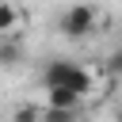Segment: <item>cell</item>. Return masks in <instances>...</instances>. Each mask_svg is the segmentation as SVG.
<instances>
[{"label": "cell", "mask_w": 122, "mask_h": 122, "mask_svg": "<svg viewBox=\"0 0 122 122\" xmlns=\"http://www.w3.org/2000/svg\"><path fill=\"white\" fill-rule=\"evenodd\" d=\"M38 122H76V111L72 107H50L46 103V111H42Z\"/></svg>", "instance_id": "obj_5"}, {"label": "cell", "mask_w": 122, "mask_h": 122, "mask_svg": "<svg viewBox=\"0 0 122 122\" xmlns=\"http://www.w3.org/2000/svg\"><path fill=\"white\" fill-rule=\"evenodd\" d=\"M15 23H19V11H15L8 0H0V34H11Z\"/></svg>", "instance_id": "obj_6"}, {"label": "cell", "mask_w": 122, "mask_h": 122, "mask_svg": "<svg viewBox=\"0 0 122 122\" xmlns=\"http://www.w3.org/2000/svg\"><path fill=\"white\" fill-rule=\"evenodd\" d=\"M114 122H122V103H118V111H114Z\"/></svg>", "instance_id": "obj_9"}, {"label": "cell", "mask_w": 122, "mask_h": 122, "mask_svg": "<svg viewBox=\"0 0 122 122\" xmlns=\"http://www.w3.org/2000/svg\"><path fill=\"white\" fill-rule=\"evenodd\" d=\"M95 23H99V11H95V4H69L65 11H61V19H57V30L65 34V38H88L92 30H95Z\"/></svg>", "instance_id": "obj_2"}, {"label": "cell", "mask_w": 122, "mask_h": 122, "mask_svg": "<svg viewBox=\"0 0 122 122\" xmlns=\"http://www.w3.org/2000/svg\"><path fill=\"white\" fill-rule=\"evenodd\" d=\"M42 118V111L34 107V103H19L15 111H11V122H38Z\"/></svg>", "instance_id": "obj_7"}, {"label": "cell", "mask_w": 122, "mask_h": 122, "mask_svg": "<svg viewBox=\"0 0 122 122\" xmlns=\"http://www.w3.org/2000/svg\"><path fill=\"white\" fill-rule=\"evenodd\" d=\"M42 84H46V88H69L72 95L84 99V95L95 88V76H92L88 69H80L76 61H65V57H61V61H50V65L42 69Z\"/></svg>", "instance_id": "obj_1"}, {"label": "cell", "mask_w": 122, "mask_h": 122, "mask_svg": "<svg viewBox=\"0 0 122 122\" xmlns=\"http://www.w3.org/2000/svg\"><path fill=\"white\" fill-rule=\"evenodd\" d=\"M46 103H50V107H72V111H76L80 95H72L69 88H46Z\"/></svg>", "instance_id": "obj_4"}, {"label": "cell", "mask_w": 122, "mask_h": 122, "mask_svg": "<svg viewBox=\"0 0 122 122\" xmlns=\"http://www.w3.org/2000/svg\"><path fill=\"white\" fill-rule=\"evenodd\" d=\"M107 69H111V72H122V50H114V53L107 57Z\"/></svg>", "instance_id": "obj_8"}, {"label": "cell", "mask_w": 122, "mask_h": 122, "mask_svg": "<svg viewBox=\"0 0 122 122\" xmlns=\"http://www.w3.org/2000/svg\"><path fill=\"white\" fill-rule=\"evenodd\" d=\"M19 61H23V46H19L11 34H0V65H4V69H15Z\"/></svg>", "instance_id": "obj_3"}]
</instances>
